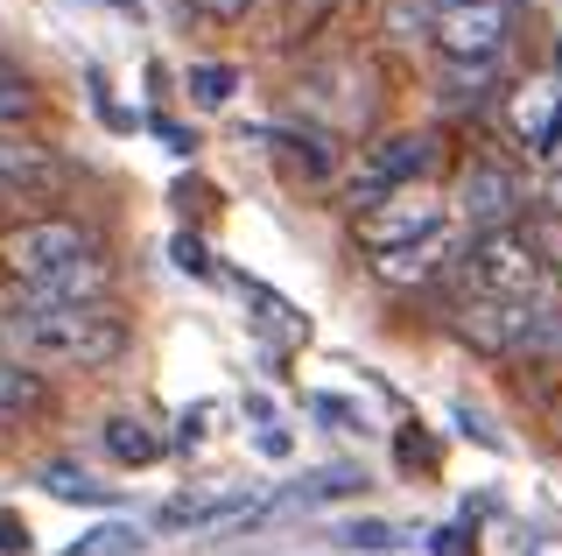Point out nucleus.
I'll list each match as a JSON object with an SVG mask.
<instances>
[{"instance_id":"nucleus-1","label":"nucleus","mask_w":562,"mask_h":556,"mask_svg":"<svg viewBox=\"0 0 562 556\" xmlns=\"http://www.w3.org/2000/svg\"><path fill=\"white\" fill-rule=\"evenodd\" d=\"M0 260L22 282V303H105L113 289V260L85 225L70 219H29L0 240Z\"/></svg>"},{"instance_id":"nucleus-2","label":"nucleus","mask_w":562,"mask_h":556,"mask_svg":"<svg viewBox=\"0 0 562 556\" xmlns=\"http://www.w3.org/2000/svg\"><path fill=\"white\" fill-rule=\"evenodd\" d=\"M0 345H8L22 367H113L127 353V318L113 303H14L0 318Z\"/></svg>"},{"instance_id":"nucleus-3","label":"nucleus","mask_w":562,"mask_h":556,"mask_svg":"<svg viewBox=\"0 0 562 556\" xmlns=\"http://www.w3.org/2000/svg\"><path fill=\"white\" fill-rule=\"evenodd\" d=\"M464 297H506V303H535L541 282H555V260L541 247L535 225H499V233H471L457 254Z\"/></svg>"},{"instance_id":"nucleus-4","label":"nucleus","mask_w":562,"mask_h":556,"mask_svg":"<svg viewBox=\"0 0 562 556\" xmlns=\"http://www.w3.org/2000/svg\"><path fill=\"white\" fill-rule=\"evenodd\" d=\"M457 338L479 345L492 359H520V353H562V310L555 303H506V297H457L450 310Z\"/></svg>"},{"instance_id":"nucleus-5","label":"nucleus","mask_w":562,"mask_h":556,"mask_svg":"<svg viewBox=\"0 0 562 556\" xmlns=\"http://www.w3.org/2000/svg\"><path fill=\"white\" fill-rule=\"evenodd\" d=\"M289 107H295V120H310V134H366L380 92L359 57H324L289 85Z\"/></svg>"},{"instance_id":"nucleus-6","label":"nucleus","mask_w":562,"mask_h":556,"mask_svg":"<svg viewBox=\"0 0 562 556\" xmlns=\"http://www.w3.org/2000/svg\"><path fill=\"white\" fill-rule=\"evenodd\" d=\"M436 163H443V142H436L429 127H408V134H380L373 148L351 163L345 177V198L359 204V212H373V204L401 198V190H429Z\"/></svg>"},{"instance_id":"nucleus-7","label":"nucleus","mask_w":562,"mask_h":556,"mask_svg":"<svg viewBox=\"0 0 562 556\" xmlns=\"http://www.w3.org/2000/svg\"><path fill=\"white\" fill-rule=\"evenodd\" d=\"M450 225V204L436 198V190H401V198L373 204V212H359V240L373 254H408V247H429V240H443Z\"/></svg>"},{"instance_id":"nucleus-8","label":"nucleus","mask_w":562,"mask_h":556,"mask_svg":"<svg viewBox=\"0 0 562 556\" xmlns=\"http://www.w3.org/2000/svg\"><path fill=\"white\" fill-rule=\"evenodd\" d=\"M506 36H514V8H506V0H464V8L436 29V49H443V64L492 71V64L506 57Z\"/></svg>"},{"instance_id":"nucleus-9","label":"nucleus","mask_w":562,"mask_h":556,"mask_svg":"<svg viewBox=\"0 0 562 556\" xmlns=\"http://www.w3.org/2000/svg\"><path fill=\"white\" fill-rule=\"evenodd\" d=\"M520 204H527V184L514 177L506 163H471L464 184H457V219L471 233H499V225H520Z\"/></svg>"},{"instance_id":"nucleus-10","label":"nucleus","mask_w":562,"mask_h":556,"mask_svg":"<svg viewBox=\"0 0 562 556\" xmlns=\"http://www.w3.org/2000/svg\"><path fill=\"white\" fill-rule=\"evenodd\" d=\"M506 120H514V134L535 155H562V78H541V85H520L514 99H506Z\"/></svg>"},{"instance_id":"nucleus-11","label":"nucleus","mask_w":562,"mask_h":556,"mask_svg":"<svg viewBox=\"0 0 562 556\" xmlns=\"http://www.w3.org/2000/svg\"><path fill=\"white\" fill-rule=\"evenodd\" d=\"M366 486V472L359 465H316V472H303V479H289L281 493H268L254 508V521H268V514H310V508H330V500H345V493H359Z\"/></svg>"},{"instance_id":"nucleus-12","label":"nucleus","mask_w":562,"mask_h":556,"mask_svg":"<svg viewBox=\"0 0 562 556\" xmlns=\"http://www.w3.org/2000/svg\"><path fill=\"white\" fill-rule=\"evenodd\" d=\"M57 184H64V163L43 142H14V134H0V204L35 198V190H57Z\"/></svg>"},{"instance_id":"nucleus-13","label":"nucleus","mask_w":562,"mask_h":556,"mask_svg":"<svg viewBox=\"0 0 562 556\" xmlns=\"http://www.w3.org/2000/svg\"><path fill=\"white\" fill-rule=\"evenodd\" d=\"M457 8H464V0H380V29L394 43H422V36L436 43V29H443Z\"/></svg>"},{"instance_id":"nucleus-14","label":"nucleus","mask_w":562,"mask_h":556,"mask_svg":"<svg viewBox=\"0 0 562 556\" xmlns=\"http://www.w3.org/2000/svg\"><path fill=\"white\" fill-rule=\"evenodd\" d=\"M373 275H380L386 289H429L436 275H443V240L408 247V254H373Z\"/></svg>"},{"instance_id":"nucleus-15","label":"nucleus","mask_w":562,"mask_h":556,"mask_svg":"<svg viewBox=\"0 0 562 556\" xmlns=\"http://www.w3.org/2000/svg\"><path fill=\"white\" fill-rule=\"evenodd\" d=\"M99 437H105V451H113V458L120 465H155V458H162V437H155V423H148V415H105V430H99Z\"/></svg>"},{"instance_id":"nucleus-16","label":"nucleus","mask_w":562,"mask_h":556,"mask_svg":"<svg viewBox=\"0 0 562 556\" xmlns=\"http://www.w3.org/2000/svg\"><path fill=\"white\" fill-rule=\"evenodd\" d=\"M330 543H338V549H359V556H394V549H408L415 535L401 529V521L359 514V521H338V529H330Z\"/></svg>"},{"instance_id":"nucleus-17","label":"nucleus","mask_w":562,"mask_h":556,"mask_svg":"<svg viewBox=\"0 0 562 556\" xmlns=\"http://www.w3.org/2000/svg\"><path fill=\"white\" fill-rule=\"evenodd\" d=\"M35 486H43L49 500H78V508H113V486H99L92 472H78L70 458H49L43 472H35Z\"/></svg>"},{"instance_id":"nucleus-18","label":"nucleus","mask_w":562,"mask_h":556,"mask_svg":"<svg viewBox=\"0 0 562 556\" xmlns=\"http://www.w3.org/2000/svg\"><path fill=\"white\" fill-rule=\"evenodd\" d=\"M140 549H148L140 521H99V529H85L64 556H140Z\"/></svg>"},{"instance_id":"nucleus-19","label":"nucleus","mask_w":562,"mask_h":556,"mask_svg":"<svg viewBox=\"0 0 562 556\" xmlns=\"http://www.w3.org/2000/svg\"><path fill=\"white\" fill-rule=\"evenodd\" d=\"M330 8H338V0H274V8H268V43H295L303 29L324 22Z\"/></svg>"},{"instance_id":"nucleus-20","label":"nucleus","mask_w":562,"mask_h":556,"mask_svg":"<svg viewBox=\"0 0 562 556\" xmlns=\"http://www.w3.org/2000/svg\"><path fill=\"white\" fill-rule=\"evenodd\" d=\"M29 409H43V380L22 359H0V415H29Z\"/></svg>"},{"instance_id":"nucleus-21","label":"nucleus","mask_w":562,"mask_h":556,"mask_svg":"<svg viewBox=\"0 0 562 556\" xmlns=\"http://www.w3.org/2000/svg\"><path fill=\"white\" fill-rule=\"evenodd\" d=\"M239 297L254 303V310H268V332H281V338H310V318L295 303H281L274 289H260V282H239Z\"/></svg>"},{"instance_id":"nucleus-22","label":"nucleus","mask_w":562,"mask_h":556,"mask_svg":"<svg viewBox=\"0 0 562 556\" xmlns=\"http://www.w3.org/2000/svg\"><path fill=\"white\" fill-rule=\"evenodd\" d=\"M233 92H239L233 64H190V99L198 107H233Z\"/></svg>"},{"instance_id":"nucleus-23","label":"nucleus","mask_w":562,"mask_h":556,"mask_svg":"<svg viewBox=\"0 0 562 556\" xmlns=\"http://www.w3.org/2000/svg\"><path fill=\"white\" fill-rule=\"evenodd\" d=\"M29 107H35V85H29V71L0 64V127H8V120H22Z\"/></svg>"},{"instance_id":"nucleus-24","label":"nucleus","mask_w":562,"mask_h":556,"mask_svg":"<svg viewBox=\"0 0 562 556\" xmlns=\"http://www.w3.org/2000/svg\"><path fill=\"white\" fill-rule=\"evenodd\" d=\"M169 254H176V268L198 275V282H211V275H218V268H211V254H204V240H190V233H176V240H169Z\"/></svg>"},{"instance_id":"nucleus-25","label":"nucleus","mask_w":562,"mask_h":556,"mask_svg":"<svg viewBox=\"0 0 562 556\" xmlns=\"http://www.w3.org/2000/svg\"><path fill=\"white\" fill-rule=\"evenodd\" d=\"M471 549H479V529H471V521H450V529L429 535V556H471Z\"/></svg>"},{"instance_id":"nucleus-26","label":"nucleus","mask_w":562,"mask_h":556,"mask_svg":"<svg viewBox=\"0 0 562 556\" xmlns=\"http://www.w3.org/2000/svg\"><path fill=\"white\" fill-rule=\"evenodd\" d=\"M310 415H324V423H345V430H366V415L351 409V402H338V394H310Z\"/></svg>"},{"instance_id":"nucleus-27","label":"nucleus","mask_w":562,"mask_h":556,"mask_svg":"<svg viewBox=\"0 0 562 556\" xmlns=\"http://www.w3.org/2000/svg\"><path fill=\"white\" fill-rule=\"evenodd\" d=\"M457 423H464V437H479L485 451H506V437H499V430H492V415H479L471 402H457Z\"/></svg>"},{"instance_id":"nucleus-28","label":"nucleus","mask_w":562,"mask_h":556,"mask_svg":"<svg viewBox=\"0 0 562 556\" xmlns=\"http://www.w3.org/2000/svg\"><path fill=\"white\" fill-rule=\"evenodd\" d=\"M190 8H198L204 22H246V14H254L260 0H190Z\"/></svg>"},{"instance_id":"nucleus-29","label":"nucleus","mask_w":562,"mask_h":556,"mask_svg":"<svg viewBox=\"0 0 562 556\" xmlns=\"http://www.w3.org/2000/svg\"><path fill=\"white\" fill-rule=\"evenodd\" d=\"M204 423H211V402H198V409H183V415H176V451H190V444H198V437H204Z\"/></svg>"},{"instance_id":"nucleus-30","label":"nucleus","mask_w":562,"mask_h":556,"mask_svg":"<svg viewBox=\"0 0 562 556\" xmlns=\"http://www.w3.org/2000/svg\"><path fill=\"white\" fill-rule=\"evenodd\" d=\"M535 204H541V212H549V219H562V169H549V177H541Z\"/></svg>"},{"instance_id":"nucleus-31","label":"nucleus","mask_w":562,"mask_h":556,"mask_svg":"<svg viewBox=\"0 0 562 556\" xmlns=\"http://www.w3.org/2000/svg\"><path fill=\"white\" fill-rule=\"evenodd\" d=\"M0 549H29V529H22V521H14V514H0Z\"/></svg>"},{"instance_id":"nucleus-32","label":"nucleus","mask_w":562,"mask_h":556,"mask_svg":"<svg viewBox=\"0 0 562 556\" xmlns=\"http://www.w3.org/2000/svg\"><path fill=\"white\" fill-rule=\"evenodd\" d=\"M148 127H155V134H162V142H169L176 155H190V148H198V142H190V134H183V127H176V120H148Z\"/></svg>"},{"instance_id":"nucleus-33","label":"nucleus","mask_w":562,"mask_h":556,"mask_svg":"<svg viewBox=\"0 0 562 556\" xmlns=\"http://www.w3.org/2000/svg\"><path fill=\"white\" fill-rule=\"evenodd\" d=\"M92 8H105V14H120V22H140V14H148V8H140V0H92Z\"/></svg>"},{"instance_id":"nucleus-34","label":"nucleus","mask_w":562,"mask_h":556,"mask_svg":"<svg viewBox=\"0 0 562 556\" xmlns=\"http://www.w3.org/2000/svg\"><path fill=\"white\" fill-rule=\"evenodd\" d=\"M254 444H260V451H268V458H289V437H281V430H274V423H268V430H260V437H254Z\"/></svg>"},{"instance_id":"nucleus-35","label":"nucleus","mask_w":562,"mask_h":556,"mask_svg":"<svg viewBox=\"0 0 562 556\" xmlns=\"http://www.w3.org/2000/svg\"><path fill=\"white\" fill-rule=\"evenodd\" d=\"M555 303H562V254H555Z\"/></svg>"},{"instance_id":"nucleus-36","label":"nucleus","mask_w":562,"mask_h":556,"mask_svg":"<svg viewBox=\"0 0 562 556\" xmlns=\"http://www.w3.org/2000/svg\"><path fill=\"white\" fill-rule=\"evenodd\" d=\"M0 430H8V415H0Z\"/></svg>"}]
</instances>
